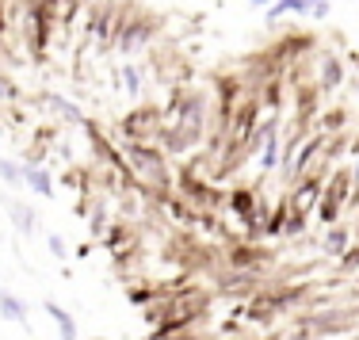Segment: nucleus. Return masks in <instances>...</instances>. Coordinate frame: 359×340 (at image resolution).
I'll list each match as a JSON object with an SVG mask.
<instances>
[{"instance_id":"nucleus-1","label":"nucleus","mask_w":359,"mask_h":340,"mask_svg":"<svg viewBox=\"0 0 359 340\" xmlns=\"http://www.w3.org/2000/svg\"><path fill=\"white\" fill-rule=\"evenodd\" d=\"M42 310L54 318V325H57V333H62V340H81V329H76L73 313L65 310V306H57L54 299H46V302H42Z\"/></svg>"},{"instance_id":"nucleus-2","label":"nucleus","mask_w":359,"mask_h":340,"mask_svg":"<svg viewBox=\"0 0 359 340\" xmlns=\"http://www.w3.org/2000/svg\"><path fill=\"white\" fill-rule=\"evenodd\" d=\"M0 318L12 325H27V302L15 299L12 291H0Z\"/></svg>"},{"instance_id":"nucleus-3","label":"nucleus","mask_w":359,"mask_h":340,"mask_svg":"<svg viewBox=\"0 0 359 340\" xmlns=\"http://www.w3.org/2000/svg\"><path fill=\"white\" fill-rule=\"evenodd\" d=\"M23 184H27L35 195H42V199H50V195H54V180H50L46 168H27V165H23Z\"/></svg>"},{"instance_id":"nucleus-4","label":"nucleus","mask_w":359,"mask_h":340,"mask_svg":"<svg viewBox=\"0 0 359 340\" xmlns=\"http://www.w3.org/2000/svg\"><path fill=\"white\" fill-rule=\"evenodd\" d=\"M290 12H313V0H276L268 12V23L279 20V15H290Z\"/></svg>"},{"instance_id":"nucleus-5","label":"nucleus","mask_w":359,"mask_h":340,"mask_svg":"<svg viewBox=\"0 0 359 340\" xmlns=\"http://www.w3.org/2000/svg\"><path fill=\"white\" fill-rule=\"evenodd\" d=\"M276 165H279V134H276V126H268L264 153H260V168H276Z\"/></svg>"},{"instance_id":"nucleus-6","label":"nucleus","mask_w":359,"mask_h":340,"mask_svg":"<svg viewBox=\"0 0 359 340\" xmlns=\"http://www.w3.org/2000/svg\"><path fill=\"white\" fill-rule=\"evenodd\" d=\"M8 215H12V222L20 233H31V229H35V210H27L23 203H8Z\"/></svg>"},{"instance_id":"nucleus-7","label":"nucleus","mask_w":359,"mask_h":340,"mask_svg":"<svg viewBox=\"0 0 359 340\" xmlns=\"http://www.w3.org/2000/svg\"><path fill=\"white\" fill-rule=\"evenodd\" d=\"M0 180H8V184H23V168L15 165V161H0Z\"/></svg>"},{"instance_id":"nucleus-8","label":"nucleus","mask_w":359,"mask_h":340,"mask_svg":"<svg viewBox=\"0 0 359 340\" xmlns=\"http://www.w3.org/2000/svg\"><path fill=\"white\" fill-rule=\"evenodd\" d=\"M325 245H329L332 257H344V249H348V233H344V229H332L329 241H325Z\"/></svg>"},{"instance_id":"nucleus-9","label":"nucleus","mask_w":359,"mask_h":340,"mask_svg":"<svg viewBox=\"0 0 359 340\" xmlns=\"http://www.w3.org/2000/svg\"><path fill=\"white\" fill-rule=\"evenodd\" d=\"M123 81H126V88H130L134 96H138V88H142V69H134V65H126V69H123Z\"/></svg>"},{"instance_id":"nucleus-10","label":"nucleus","mask_w":359,"mask_h":340,"mask_svg":"<svg viewBox=\"0 0 359 340\" xmlns=\"http://www.w3.org/2000/svg\"><path fill=\"white\" fill-rule=\"evenodd\" d=\"M340 76H344V73H340L337 57H332V62H325V84H340Z\"/></svg>"},{"instance_id":"nucleus-11","label":"nucleus","mask_w":359,"mask_h":340,"mask_svg":"<svg viewBox=\"0 0 359 340\" xmlns=\"http://www.w3.org/2000/svg\"><path fill=\"white\" fill-rule=\"evenodd\" d=\"M233 210L249 215V210H252V195H249V191H237V195H233Z\"/></svg>"},{"instance_id":"nucleus-12","label":"nucleus","mask_w":359,"mask_h":340,"mask_svg":"<svg viewBox=\"0 0 359 340\" xmlns=\"http://www.w3.org/2000/svg\"><path fill=\"white\" fill-rule=\"evenodd\" d=\"M50 252H54L57 260H65V252H69V249H65V241H62L57 233H50Z\"/></svg>"},{"instance_id":"nucleus-13","label":"nucleus","mask_w":359,"mask_h":340,"mask_svg":"<svg viewBox=\"0 0 359 340\" xmlns=\"http://www.w3.org/2000/svg\"><path fill=\"white\" fill-rule=\"evenodd\" d=\"M313 149H318V138H313V142H310V146H306L302 153H298V165H306V161H310V157H313Z\"/></svg>"},{"instance_id":"nucleus-14","label":"nucleus","mask_w":359,"mask_h":340,"mask_svg":"<svg viewBox=\"0 0 359 340\" xmlns=\"http://www.w3.org/2000/svg\"><path fill=\"white\" fill-rule=\"evenodd\" d=\"M313 15H318V20H321V15H329V0H313Z\"/></svg>"},{"instance_id":"nucleus-15","label":"nucleus","mask_w":359,"mask_h":340,"mask_svg":"<svg viewBox=\"0 0 359 340\" xmlns=\"http://www.w3.org/2000/svg\"><path fill=\"white\" fill-rule=\"evenodd\" d=\"M252 4H256V8H271L276 0H252Z\"/></svg>"}]
</instances>
